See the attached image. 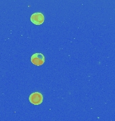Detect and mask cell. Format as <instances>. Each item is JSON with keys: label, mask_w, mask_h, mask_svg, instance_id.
I'll list each match as a JSON object with an SVG mask.
<instances>
[{"label": "cell", "mask_w": 115, "mask_h": 121, "mask_svg": "<svg viewBox=\"0 0 115 121\" xmlns=\"http://www.w3.org/2000/svg\"><path fill=\"white\" fill-rule=\"evenodd\" d=\"M29 101L33 105H40L43 101V95L40 92H34L29 96Z\"/></svg>", "instance_id": "6da1fadb"}, {"label": "cell", "mask_w": 115, "mask_h": 121, "mask_svg": "<svg viewBox=\"0 0 115 121\" xmlns=\"http://www.w3.org/2000/svg\"><path fill=\"white\" fill-rule=\"evenodd\" d=\"M44 61H45V58L42 53L36 52V53H34V55H32L31 56V62L34 65L40 66L44 64Z\"/></svg>", "instance_id": "7a4b0ae2"}, {"label": "cell", "mask_w": 115, "mask_h": 121, "mask_svg": "<svg viewBox=\"0 0 115 121\" xmlns=\"http://www.w3.org/2000/svg\"><path fill=\"white\" fill-rule=\"evenodd\" d=\"M30 21L35 25H40L44 21V16L43 13L37 12L33 13L30 17Z\"/></svg>", "instance_id": "3957f363"}]
</instances>
